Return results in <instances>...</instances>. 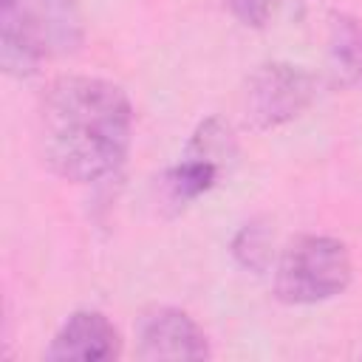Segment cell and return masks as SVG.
Instances as JSON below:
<instances>
[{
	"label": "cell",
	"mask_w": 362,
	"mask_h": 362,
	"mask_svg": "<svg viewBox=\"0 0 362 362\" xmlns=\"http://www.w3.org/2000/svg\"><path fill=\"white\" fill-rule=\"evenodd\" d=\"M133 133L127 93L99 76H59L40 102V150L45 164L76 184L122 167Z\"/></svg>",
	"instance_id": "6da1fadb"
},
{
	"label": "cell",
	"mask_w": 362,
	"mask_h": 362,
	"mask_svg": "<svg viewBox=\"0 0 362 362\" xmlns=\"http://www.w3.org/2000/svg\"><path fill=\"white\" fill-rule=\"evenodd\" d=\"M82 37L74 0H0V62L34 74L42 59L76 48Z\"/></svg>",
	"instance_id": "7a4b0ae2"
},
{
	"label": "cell",
	"mask_w": 362,
	"mask_h": 362,
	"mask_svg": "<svg viewBox=\"0 0 362 362\" xmlns=\"http://www.w3.org/2000/svg\"><path fill=\"white\" fill-rule=\"evenodd\" d=\"M351 283V257L342 240L303 235L291 240L277 263L274 288L283 303L305 305L339 294Z\"/></svg>",
	"instance_id": "3957f363"
},
{
	"label": "cell",
	"mask_w": 362,
	"mask_h": 362,
	"mask_svg": "<svg viewBox=\"0 0 362 362\" xmlns=\"http://www.w3.org/2000/svg\"><path fill=\"white\" fill-rule=\"evenodd\" d=\"M314 99V76L297 65H263L246 90V116L255 127H277L300 116Z\"/></svg>",
	"instance_id": "277c9868"
},
{
	"label": "cell",
	"mask_w": 362,
	"mask_h": 362,
	"mask_svg": "<svg viewBox=\"0 0 362 362\" xmlns=\"http://www.w3.org/2000/svg\"><path fill=\"white\" fill-rule=\"evenodd\" d=\"M141 359H206L209 342L198 322L170 305H153L136 325Z\"/></svg>",
	"instance_id": "5b68a950"
},
{
	"label": "cell",
	"mask_w": 362,
	"mask_h": 362,
	"mask_svg": "<svg viewBox=\"0 0 362 362\" xmlns=\"http://www.w3.org/2000/svg\"><path fill=\"white\" fill-rule=\"evenodd\" d=\"M119 354H122V339L119 331L110 325V320L99 311H76L57 331L45 356L54 362H68V359L105 362V359H116Z\"/></svg>",
	"instance_id": "8992f818"
},
{
	"label": "cell",
	"mask_w": 362,
	"mask_h": 362,
	"mask_svg": "<svg viewBox=\"0 0 362 362\" xmlns=\"http://www.w3.org/2000/svg\"><path fill=\"white\" fill-rule=\"evenodd\" d=\"M218 170H221V164H215V161H206V158H198V156H187L164 178L170 201L181 204V206L189 204L192 198H198L201 192H206L218 181Z\"/></svg>",
	"instance_id": "52a82bcc"
},
{
	"label": "cell",
	"mask_w": 362,
	"mask_h": 362,
	"mask_svg": "<svg viewBox=\"0 0 362 362\" xmlns=\"http://www.w3.org/2000/svg\"><path fill=\"white\" fill-rule=\"evenodd\" d=\"M331 59L345 82L362 79V25L351 17H339L331 25Z\"/></svg>",
	"instance_id": "ba28073f"
},
{
	"label": "cell",
	"mask_w": 362,
	"mask_h": 362,
	"mask_svg": "<svg viewBox=\"0 0 362 362\" xmlns=\"http://www.w3.org/2000/svg\"><path fill=\"white\" fill-rule=\"evenodd\" d=\"M266 232L260 229V226H249L246 223V229L238 235V240H235V252H238V257L246 263V266H255L257 269V257L255 255H266Z\"/></svg>",
	"instance_id": "9c48e42d"
},
{
	"label": "cell",
	"mask_w": 362,
	"mask_h": 362,
	"mask_svg": "<svg viewBox=\"0 0 362 362\" xmlns=\"http://www.w3.org/2000/svg\"><path fill=\"white\" fill-rule=\"evenodd\" d=\"M229 3H232V11L246 25H263L272 17L277 0H229Z\"/></svg>",
	"instance_id": "30bf717a"
}]
</instances>
